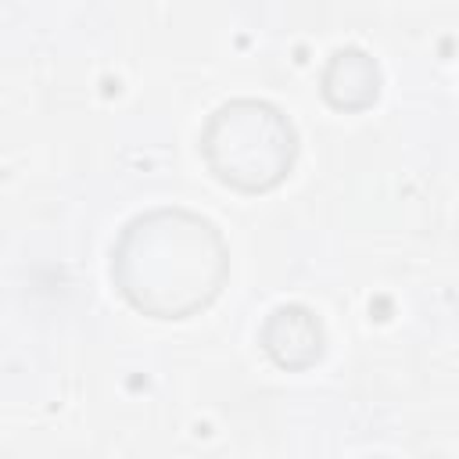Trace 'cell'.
<instances>
[{
    "label": "cell",
    "mask_w": 459,
    "mask_h": 459,
    "mask_svg": "<svg viewBox=\"0 0 459 459\" xmlns=\"http://www.w3.org/2000/svg\"><path fill=\"white\" fill-rule=\"evenodd\" d=\"M226 280L230 244L222 230L179 204L133 215L111 247V283L147 319H190L222 294Z\"/></svg>",
    "instance_id": "6da1fadb"
},
{
    "label": "cell",
    "mask_w": 459,
    "mask_h": 459,
    "mask_svg": "<svg viewBox=\"0 0 459 459\" xmlns=\"http://www.w3.org/2000/svg\"><path fill=\"white\" fill-rule=\"evenodd\" d=\"M301 140L294 122L258 97L222 100L201 129V158L208 172L237 194L276 190L298 161Z\"/></svg>",
    "instance_id": "7a4b0ae2"
},
{
    "label": "cell",
    "mask_w": 459,
    "mask_h": 459,
    "mask_svg": "<svg viewBox=\"0 0 459 459\" xmlns=\"http://www.w3.org/2000/svg\"><path fill=\"white\" fill-rule=\"evenodd\" d=\"M258 344L276 369L305 373L326 355V330H323V319L308 305L287 301V305H276L262 319Z\"/></svg>",
    "instance_id": "3957f363"
},
{
    "label": "cell",
    "mask_w": 459,
    "mask_h": 459,
    "mask_svg": "<svg viewBox=\"0 0 459 459\" xmlns=\"http://www.w3.org/2000/svg\"><path fill=\"white\" fill-rule=\"evenodd\" d=\"M380 90H384V72L377 57H369L362 47H337L319 72L323 100L344 115L369 111L380 100Z\"/></svg>",
    "instance_id": "277c9868"
}]
</instances>
